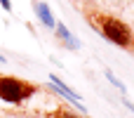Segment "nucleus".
<instances>
[{
    "mask_svg": "<svg viewBox=\"0 0 134 118\" xmlns=\"http://www.w3.org/2000/svg\"><path fill=\"white\" fill-rule=\"evenodd\" d=\"M90 21L99 28V33L106 40H111V43H115V45H120L125 50H134L132 28L127 24H122L120 19H115V17H90Z\"/></svg>",
    "mask_w": 134,
    "mask_h": 118,
    "instance_id": "f257e3e1",
    "label": "nucleus"
},
{
    "mask_svg": "<svg viewBox=\"0 0 134 118\" xmlns=\"http://www.w3.org/2000/svg\"><path fill=\"white\" fill-rule=\"evenodd\" d=\"M35 92L33 83H26L21 78H12V76H0V99L9 102V104H19L24 99H28Z\"/></svg>",
    "mask_w": 134,
    "mask_h": 118,
    "instance_id": "f03ea898",
    "label": "nucleus"
},
{
    "mask_svg": "<svg viewBox=\"0 0 134 118\" xmlns=\"http://www.w3.org/2000/svg\"><path fill=\"white\" fill-rule=\"evenodd\" d=\"M49 80H52L54 90H59V92H61V95H64L66 99H71L73 104H78V106H80V97H78V95H73V92H71V90H68V88H66V85H64V83H61V80H59L57 76H49Z\"/></svg>",
    "mask_w": 134,
    "mask_h": 118,
    "instance_id": "7ed1b4c3",
    "label": "nucleus"
},
{
    "mask_svg": "<svg viewBox=\"0 0 134 118\" xmlns=\"http://www.w3.org/2000/svg\"><path fill=\"white\" fill-rule=\"evenodd\" d=\"M35 12H38V19H40L47 28H52V26H54V19H52V14H49L47 2H38V5H35Z\"/></svg>",
    "mask_w": 134,
    "mask_h": 118,
    "instance_id": "20e7f679",
    "label": "nucleus"
},
{
    "mask_svg": "<svg viewBox=\"0 0 134 118\" xmlns=\"http://www.w3.org/2000/svg\"><path fill=\"white\" fill-rule=\"evenodd\" d=\"M57 33H59V35H61V38H64V40L71 45V47H75V40L71 38V33L66 31V26H64V24H59V26H57Z\"/></svg>",
    "mask_w": 134,
    "mask_h": 118,
    "instance_id": "39448f33",
    "label": "nucleus"
},
{
    "mask_svg": "<svg viewBox=\"0 0 134 118\" xmlns=\"http://www.w3.org/2000/svg\"><path fill=\"white\" fill-rule=\"evenodd\" d=\"M54 118H78L75 114H71V111H64V109H59L57 114H54Z\"/></svg>",
    "mask_w": 134,
    "mask_h": 118,
    "instance_id": "423d86ee",
    "label": "nucleus"
},
{
    "mask_svg": "<svg viewBox=\"0 0 134 118\" xmlns=\"http://www.w3.org/2000/svg\"><path fill=\"white\" fill-rule=\"evenodd\" d=\"M0 5L5 7V12H12V2L9 0H0Z\"/></svg>",
    "mask_w": 134,
    "mask_h": 118,
    "instance_id": "0eeeda50",
    "label": "nucleus"
},
{
    "mask_svg": "<svg viewBox=\"0 0 134 118\" xmlns=\"http://www.w3.org/2000/svg\"><path fill=\"white\" fill-rule=\"evenodd\" d=\"M0 64H5V57H0Z\"/></svg>",
    "mask_w": 134,
    "mask_h": 118,
    "instance_id": "6e6552de",
    "label": "nucleus"
}]
</instances>
